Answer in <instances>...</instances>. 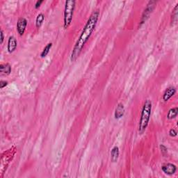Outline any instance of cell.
<instances>
[{
	"label": "cell",
	"instance_id": "obj_1",
	"mask_svg": "<svg viewBox=\"0 0 178 178\" xmlns=\"http://www.w3.org/2000/svg\"><path fill=\"white\" fill-rule=\"evenodd\" d=\"M99 16V11L98 10L94 11L91 14L89 18L88 19L86 24H85L83 29L81 35L79 36L77 41L75 43L74 47L72 49L71 55H70V61L72 62L75 61L77 58L79 57L80 54L82 52L83 48L84 47L86 43L89 40L90 37L92 35V32L95 30V28L97 25Z\"/></svg>",
	"mask_w": 178,
	"mask_h": 178
},
{
	"label": "cell",
	"instance_id": "obj_2",
	"mask_svg": "<svg viewBox=\"0 0 178 178\" xmlns=\"http://www.w3.org/2000/svg\"><path fill=\"white\" fill-rule=\"evenodd\" d=\"M152 102L150 99H146L143 104L139 123H138V131L139 134H143L148 127L151 116V112H152Z\"/></svg>",
	"mask_w": 178,
	"mask_h": 178
},
{
	"label": "cell",
	"instance_id": "obj_3",
	"mask_svg": "<svg viewBox=\"0 0 178 178\" xmlns=\"http://www.w3.org/2000/svg\"><path fill=\"white\" fill-rule=\"evenodd\" d=\"M75 3L76 2L74 0H69L65 2L64 13H63V26L66 29L72 23L73 14L75 9Z\"/></svg>",
	"mask_w": 178,
	"mask_h": 178
},
{
	"label": "cell",
	"instance_id": "obj_4",
	"mask_svg": "<svg viewBox=\"0 0 178 178\" xmlns=\"http://www.w3.org/2000/svg\"><path fill=\"white\" fill-rule=\"evenodd\" d=\"M156 4H157V2L155 1L148 2L147 6H146V9L144 10V11H143V13L142 14V16H141L140 25H142V24L150 18L151 13H152V11H154V9L155 8Z\"/></svg>",
	"mask_w": 178,
	"mask_h": 178
},
{
	"label": "cell",
	"instance_id": "obj_5",
	"mask_svg": "<svg viewBox=\"0 0 178 178\" xmlns=\"http://www.w3.org/2000/svg\"><path fill=\"white\" fill-rule=\"evenodd\" d=\"M26 26H27V20L24 18H19L17 22V31L20 36L24 35Z\"/></svg>",
	"mask_w": 178,
	"mask_h": 178
},
{
	"label": "cell",
	"instance_id": "obj_6",
	"mask_svg": "<svg viewBox=\"0 0 178 178\" xmlns=\"http://www.w3.org/2000/svg\"><path fill=\"white\" fill-rule=\"evenodd\" d=\"M162 170L165 174L168 175H172L176 173L177 166L175 164L167 163V164H165L162 166Z\"/></svg>",
	"mask_w": 178,
	"mask_h": 178
},
{
	"label": "cell",
	"instance_id": "obj_7",
	"mask_svg": "<svg viewBox=\"0 0 178 178\" xmlns=\"http://www.w3.org/2000/svg\"><path fill=\"white\" fill-rule=\"evenodd\" d=\"M17 47H18V42L16 38L13 36H10L8 39V43H7V50L9 53L11 54L16 51Z\"/></svg>",
	"mask_w": 178,
	"mask_h": 178
},
{
	"label": "cell",
	"instance_id": "obj_8",
	"mask_svg": "<svg viewBox=\"0 0 178 178\" xmlns=\"http://www.w3.org/2000/svg\"><path fill=\"white\" fill-rule=\"evenodd\" d=\"M175 92H176V89L174 86H170L167 88L166 90L164 91V94H163V100L164 102L169 101L173 96H175Z\"/></svg>",
	"mask_w": 178,
	"mask_h": 178
},
{
	"label": "cell",
	"instance_id": "obj_9",
	"mask_svg": "<svg viewBox=\"0 0 178 178\" xmlns=\"http://www.w3.org/2000/svg\"><path fill=\"white\" fill-rule=\"evenodd\" d=\"M125 106L123 103H118L114 112V117L116 119H120L125 114Z\"/></svg>",
	"mask_w": 178,
	"mask_h": 178
},
{
	"label": "cell",
	"instance_id": "obj_10",
	"mask_svg": "<svg viewBox=\"0 0 178 178\" xmlns=\"http://www.w3.org/2000/svg\"><path fill=\"white\" fill-rule=\"evenodd\" d=\"M119 155H120V151L118 146H114L112 148L111 152V160L112 162H116L118 159Z\"/></svg>",
	"mask_w": 178,
	"mask_h": 178
},
{
	"label": "cell",
	"instance_id": "obj_11",
	"mask_svg": "<svg viewBox=\"0 0 178 178\" xmlns=\"http://www.w3.org/2000/svg\"><path fill=\"white\" fill-rule=\"evenodd\" d=\"M12 70L11 65L9 63H6V64H1L0 65V72L2 75H9L11 74Z\"/></svg>",
	"mask_w": 178,
	"mask_h": 178
},
{
	"label": "cell",
	"instance_id": "obj_12",
	"mask_svg": "<svg viewBox=\"0 0 178 178\" xmlns=\"http://www.w3.org/2000/svg\"><path fill=\"white\" fill-rule=\"evenodd\" d=\"M178 113V109L177 107H174V108H171L168 112L167 114V118L169 120L171 119H174L177 117Z\"/></svg>",
	"mask_w": 178,
	"mask_h": 178
},
{
	"label": "cell",
	"instance_id": "obj_13",
	"mask_svg": "<svg viewBox=\"0 0 178 178\" xmlns=\"http://www.w3.org/2000/svg\"><path fill=\"white\" fill-rule=\"evenodd\" d=\"M45 19V16L43 13H39L36 19V26L37 28H40Z\"/></svg>",
	"mask_w": 178,
	"mask_h": 178
},
{
	"label": "cell",
	"instance_id": "obj_14",
	"mask_svg": "<svg viewBox=\"0 0 178 178\" xmlns=\"http://www.w3.org/2000/svg\"><path fill=\"white\" fill-rule=\"evenodd\" d=\"M52 43H48L47 45L45 46V48L43 49V50L42 51V52H41L40 57L42 58L45 57L48 54L49 52H50V51L51 50V48H52Z\"/></svg>",
	"mask_w": 178,
	"mask_h": 178
},
{
	"label": "cell",
	"instance_id": "obj_15",
	"mask_svg": "<svg viewBox=\"0 0 178 178\" xmlns=\"http://www.w3.org/2000/svg\"><path fill=\"white\" fill-rule=\"evenodd\" d=\"M177 10H178V4H177L175 5V8L173 9V13H172V23H176L177 21Z\"/></svg>",
	"mask_w": 178,
	"mask_h": 178
},
{
	"label": "cell",
	"instance_id": "obj_16",
	"mask_svg": "<svg viewBox=\"0 0 178 178\" xmlns=\"http://www.w3.org/2000/svg\"><path fill=\"white\" fill-rule=\"evenodd\" d=\"M160 150H161V152H162V154L164 155V156H166V154L168 153V150H167V148L166 147L165 145H160Z\"/></svg>",
	"mask_w": 178,
	"mask_h": 178
},
{
	"label": "cell",
	"instance_id": "obj_17",
	"mask_svg": "<svg viewBox=\"0 0 178 178\" xmlns=\"http://www.w3.org/2000/svg\"><path fill=\"white\" fill-rule=\"evenodd\" d=\"M169 135L170 136H171V137H175V136L177 135V131L174 130V129H171V130H170L169 131Z\"/></svg>",
	"mask_w": 178,
	"mask_h": 178
},
{
	"label": "cell",
	"instance_id": "obj_18",
	"mask_svg": "<svg viewBox=\"0 0 178 178\" xmlns=\"http://www.w3.org/2000/svg\"><path fill=\"white\" fill-rule=\"evenodd\" d=\"M8 85V82L6 81H4V80H1L0 81V89H4L5 86H6Z\"/></svg>",
	"mask_w": 178,
	"mask_h": 178
},
{
	"label": "cell",
	"instance_id": "obj_19",
	"mask_svg": "<svg viewBox=\"0 0 178 178\" xmlns=\"http://www.w3.org/2000/svg\"><path fill=\"white\" fill-rule=\"evenodd\" d=\"M4 31L2 29H1V31H0V44H3L4 42Z\"/></svg>",
	"mask_w": 178,
	"mask_h": 178
},
{
	"label": "cell",
	"instance_id": "obj_20",
	"mask_svg": "<svg viewBox=\"0 0 178 178\" xmlns=\"http://www.w3.org/2000/svg\"><path fill=\"white\" fill-rule=\"evenodd\" d=\"M43 2V0H40V1L36 2V3L35 4V9H38L40 8V6H41V4H42Z\"/></svg>",
	"mask_w": 178,
	"mask_h": 178
}]
</instances>
